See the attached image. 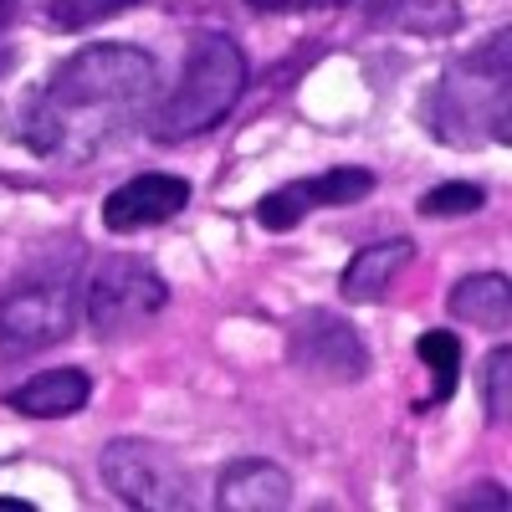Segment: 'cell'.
Returning <instances> with one entry per match:
<instances>
[{
  "label": "cell",
  "mask_w": 512,
  "mask_h": 512,
  "mask_svg": "<svg viewBox=\"0 0 512 512\" xmlns=\"http://www.w3.org/2000/svg\"><path fill=\"white\" fill-rule=\"evenodd\" d=\"M77 318H82V297L72 272H41L16 282L0 297V359L21 364L67 344L77 333Z\"/></svg>",
  "instance_id": "3"
},
{
  "label": "cell",
  "mask_w": 512,
  "mask_h": 512,
  "mask_svg": "<svg viewBox=\"0 0 512 512\" xmlns=\"http://www.w3.org/2000/svg\"><path fill=\"white\" fill-rule=\"evenodd\" d=\"M88 400H93L88 369H41V374L21 379L16 390H6V405L16 415H31V420H67Z\"/></svg>",
  "instance_id": "10"
},
{
  "label": "cell",
  "mask_w": 512,
  "mask_h": 512,
  "mask_svg": "<svg viewBox=\"0 0 512 512\" xmlns=\"http://www.w3.org/2000/svg\"><path fill=\"white\" fill-rule=\"evenodd\" d=\"M139 0H47V26L62 31V36H77L88 26H103L123 11H134Z\"/></svg>",
  "instance_id": "14"
},
{
  "label": "cell",
  "mask_w": 512,
  "mask_h": 512,
  "mask_svg": "<svg viewBox=\"0 0 512 512\" xmlns=\"http://www.w3.org/2000/svg\"><path fill=\"white\" fill-rule=\"evenodd\" d=\"M246 82H251V67H246L241 41L231 31H200L185 52L175 93L164 98V108L154 118V139L185 144V139L210 134V128L226 123V113L241 103Z\"/></svg>",
  "instance_id": "2"
},
{
  "label": "cell",
  "mask_w": 512,
  "mask_h": 512,
  "mask_svg": "<svg viewBox=\"0 0 512 512\" xmlns=\"http://www.w3.org/2000/svg\"><path fill=\"white\" fill-rule=\"evenodd\" d=\"M374 169L364 164H333L323 175H308V180H292L272 195L256 200V226L282 236V231H297L308 210H344V205H359L364 195H374Z\"/></svg>",
  "instance_id": "7"
},
{
  "label": "cell",
  "mask_w": 512,
  "mask_h": 512,
  "mask_svg": "<svg viewBox=\"0 0 512 512\" xmlns=\"http://www.w3.org/2000/svg\"><path fill=\"white\" fill-rule=\"evenodd\" d=\"M482 205H487V190H482V185H472V180H446V185H436V190L420 195V216H431V221H441V216H477Z\"/></svg>",
  "instance_id": "15"
},
{
  "label": "cell",
  "mask_w": 512,
  "mask_h": 512,
  "mask_svg": "<svg viewBox=\"0 0 512 512\" xmlns=\"http://www.w3.org/2000/svg\"><path fill=\"white\" fill-rule=\"evenodd\" d=\"M0 512H36L26 497H0Z\"/></svg>",
  "instance_id": "19"
},
{
  "label": "cell",
  "mask_w": 512,
  "mask_h": 512,
  "mask_svg": "<svg viewBox=\"0 0 512 512\" xmlns=\"http://www.w3.org/2000/svg\"><path fill=\"white\" fill-rule=\"evenodd\" d=\"M169 303V282L144 262V256H108L93 272L88 297H82V313L98 338H123L149 328Z\"/></svg>",
  "instance_id": "5"
},
{
  "label": "cell",
  "mask_w": 512,
  "mask_h": 512,
  "mask_svg": "<svg viewBox=\"0 0 512 512\" xmlns=\"http://www.w3.org/2000/svg\"><path fill=\"white\" fill-rule=\"evenodd\" d=\"M11 67V47H0V72H6Z\"/></svg>",
  "instance_id": "21"
},
{
  "label": "cell",
  "mask_w": 512,
  "mask_h": 512,
  "mask_svg": "<svg viewBox=\"0 0 512 512\" xmlns=\"http://www.w3.org/2000/svg\"><path fill=\"white\" fill-rule=\"evenodd\" d=\"M185 205H190V180H180V175H134L103 200V226L113 236H134V231L175 221Z\"/></svg>",
  "instance_id": "8"
},
{
  "label": "cell",
  "mask_w": 512,
  "mask_h": 512,
  "mask_svg": "<svg viewBox=\"0 0 512 512\" xmlns=\"http://www.w3.org/2000/svg\"><path fill=\"white\" fill-rule=\"evenodd\" d=\"M446 308L456 323H472V328H507L512 318V292L502 272H477V277H461L446 292Z\"/></svg>",
  "instance_id": "12"
},
{
  "label": "cell",
  "mask_w": 512,
  "mask_h": 512,
  "mask_svg": "<svg viewBox=\"0 0 512 512\" xmlns=\"http://www.w3.org/2000/svg\"><path fill=\"white\" fill-rule=\"evenodd\" d=\"M221 512H282L292 507V477L267 456H241L216 477Z\"/></svg>",
  "instance_id": "9"
},
{
  "label": "cell",
  "mask_w": 512,
  "mask_h": 512,
  "mask_svg": "<svg viewBox=\"0 0 512 512\" xmlns=\"http://www.w3.org/2000/svg\"><path fill=\"white\" fill-rule=\"evenodd\" d=\"M246 6H256V11H308L318 0H246Z\"/></svg>",
  "instance_id": "18"
},
{
  "label": "cell",
  "mask_w": 512,
  "mask_h": 512,
  "mask_svg": "<svg viewBox=\"0 0 512 512\" xmlns=\"http://www.w3.org/2000/svg\"><path fill=\"white\" fill-rule=\"evenodd\" d=\"M507 487L502 482H477V487H466L461 497H451V507L456 512H466V507H492V512H507Z\"/></svg>",
  "instance_id": "17"
},
{
  "label": "cell",
  "mask_w": 512,
  "mask_h": 512,
  "mask_svg": "<svg viewBox=\"0 0 512 512\" xmlns=\"http://www.w3.org/2000/svg\"><path fill=\"white\" fill-rule=\"evenodd\" d=\"M98 477L123 507H139V512H180L190 507V492H195L185 461L144 436L108 441L98 456Z\"/></svg>",
  "instance_id": "4"
},
{
  "label": "cell",
  "mask_w": 512,
  "mask_h": 512,
  "mask_svg": "<svg viewBox=\"0 0 512 512\" xmlns=\"http://www.w3.org/2000/svg\"><path fill=\"white\" fill-rule=\"evenodd\" d=\"M507 410H512V349L497 344L487 354V420L507 425Z\"/></svg>",
  "instance_id": "16"
},
{
  "label": "cell",
  "mask_w": 512,
  "mask_h": 512,
  "mask_svg": "<svg viewBox=\"0 0 512 512\" xmlns=\"http://www.w3.org/2000/svg\"><path fill=\"white\" fill-rule=\"evenodd\" d=\"M287 364L323 384H359L369 374V344L349 318H338L328 308H308L287 328Z\"/></svg>",
  "instance_id": "6"
},
{
  "label": "cell",
  "mask_w": 512,
  "mask_h": 512,
  "mask_svg": "<svg viewBox=\"0 0 512 512\" xmlns=\"http://www.w3.org/2000/svg\"><path fill=\"white\" fill-rule=\"evenodd\" d=\"M410 262H415V241L410 236H390V241L359 246L349 256L344 277H338V292H344V303H379Z\"/></svg>",
  "instance_id": "11"
},
{
  "label": "cell",
  "mask_w": 512,
  "mask_h": 512,
  "mask_svg": "<svg viewBox=\"0 0 512 512\" xmlns=\"http://www.w3.org/2000/svg\"><path fill=\"white\" fill-rule=\"evenodd\" d=\"M11 16H16V0H0V26H6Z\"/></svg>",
  "instance_id": "20"
},
{
  "label": "cell",
  "mask_w": 512,
  "mask_h": 512,
  "mask_svg": "<svg viewBox=\"0 0 512 512\" xmlns=\"http://www.w3.org/2000/svg\"><path fill=\"white\" fill-rule=\"evenodd\" d=\"M154 82L159 67L139 47L123 41L82 47L21 98L16 134L36 159H93L149 113Z\"/></svg>",
  "instance_id": "1"
},
{
  "label": "cell",
  "mask_w": 512,
  "mask_h": 512,
  "mask_svg": "<svg viewBox=\"0 0 512 512\" xmlns=\"http://www.w3.org/2000/svg\"><path fill=\"white\" fill-rule=\"evenodd\" d=\"M415 354H420L425 369H431V395L420 400V410L451 400L456 384H461V338H456L451 328H431V333L415 338Z\"/></svg>",
  "instance_id": "13"
}]
</instances>
